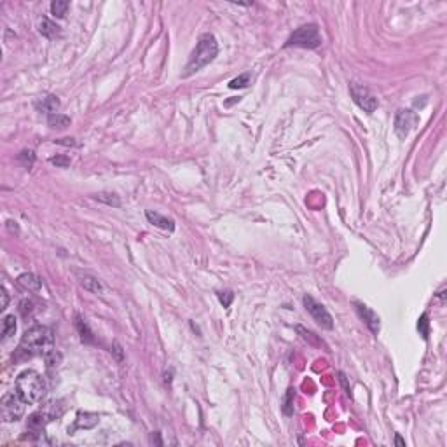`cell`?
I'll return each instance as SVG.
<instances>
[{
    "instance_id": "5b68a950",
    "label": "cell",
    "mask_w": 447,
    "mask_h": 447,
    "mask_svg": "<svg viewBox=\"0 0 447 447\" xmlns=\"http://www.w3.org/2000/svg\"><path fill=\"white\" fill-rule=\"evenodd\" d=\"M287 48L290 46H295V48H304V49H315L318 46H321V35L320 30L316 25H304V27H299L297 30L290 35V39L287 40Z\"/></svg>"
},
{
    "instance_id": "277c9868",
    "label": "cell",
    "mask_w": 447,
    "mask_h": 447,
    "mask_svg": "<svg viewBox=\"0 0 447 447\" xmlns=\"http://www.w3.org/2000/svg\"><path fill=\"white\" fill-rule=\"evenodd\" d=\"M25 405L27 402L19 397L16 390L5 393L0 400V416L4 423H16L25 414Z\"/></svg>"
},
{
    "instance_id": "6da1fadb",
    "label": "cell",
    "mask_w": 447,
    "mask_h": 447,
    "mask_svg": "<svg viewBox=\"0 0 447 447\" xmlns=\"http://www.w3.org/2000/svg\"><path fill=\"white\" fill-rule=\"evenodd\" d=\"M54 332L44 325H33L23 334L14 360H27L32 356H46L53 351Z\"/></svg>"
},
{
    "instance_id": "9a60e30c",
    "label": "cell",
    "mask_w": 447,
    "mask_h": 447,
    "mask_svg": "<svg viewBox=\"0 0 447 447\" xmlns=\"http://www.w3.org/2000/svg\"><path fill=\"white\" fill-rule=\"evenodd\" d=\"M16 329H18V325H16L14 315L4 316V321H2V341H7V339L13 337L14 334H16Z\"/></svg>"
},
{
    "instance_id": "ffe728a7",
    "label": "cell",
    "mask_w": 447,
    "mask_h": 447,
    "mask_svg": "<svg viewBox=\"0 0 447 447\" xmlns=\"http://www.w3.org/2000/svg\"><path fill=\"white\" fill-rule=\"evenodd\" d=\"M77 329H79L80 339H82L84 342H93V341H95V339H93L91 330L88 329V323H86L82 318H77Z\"/></svg>"
},
{
    "instance_id": "e0dca14e",
    "label": "cell",
    "mask_w": 447,
    "mask_h": 447,
    "mask_svg": "<svg viewBox=\"0 0 447 447\" xmlns=\"http://www.w3.org/2000/svg\"><path fill=\"white\" fill-rule=\"evenodd\" d=\"M294 399H295L294 388L287 390L285 397H283V402H281V411H283L285 416H292V414H294Z\"/></svg>"
},
{
    "instance_id": "4316f807",
    "label": "cell",
    "mask_w": 447,
    "mask_h": 447,
    "mask_svg": "<svg viewBox=\"0 0 447 447\" xmlns=\"http://www.w3.org/2000/svg\"><path fill=\"white\" fill-rule=\"evenodd\" d=\"M19 311H21V315L25 316V318L32 316V313H33V303H32V301H23V303L19 304Z\"/></svg>"
},
{
    "instance_id": "44dd1931",
    "label": "cell",
    "mask_w": 447,
    "mask_h": 447,
    "mask_svg": "<svg viewBox=\"0 0 447 447\" xmlns=\"http://www.w3.org/2000/svg\"><path fill=\"white\" fill-rule=\"evenodd\" d=\"M248 84H250V75L243 74V75H239V77H236V79L231 80V82H229V88L231 89H241V88H246Z\"/></svg>"
},
{
    "instance_id": "52a82bcc",
    "label": "cell",
    "mask_w": 447,
    "mask_h": 447,
    "mask_svg": "<svg viewBox=\"0 0 447 447\" xmlns=\"http://www.w3.org/2000/svg\"><path fill=\"white\" fill-rule=\"evenodd\" d=\"M350 93H351V98H353V101H355L356 105L364 110V112H367V114H372L374 110L377 109V98L374 96L372 93H370V89L365 88L364 84L351 82L350 84Z\"/></svg>"
},
{
    "instance_id": "7c38bea8",
    "label": "cell",
    "mask_w": 447,
    "mask_h": 447,
    "mask_svg": "<svg viewBox=\"0 0 447 447\" xmlns=\"http://www.w3.org/2000/svg\"><path fill=\"white\" fill-rule=\"evenodd\" d=\"M18 283H19V287H23V288L28 290V292H39V290L42 288V280H40L39 276H35V274H32V272L21 274V276L18 278Z\"/></svg>"
},
{
    "instance_id": "f1b7e54d",
    "label": "cell",
    "mask_w": 447,
    "mask_h": 447,
    "mask_svg": "<svg viewBox=\"0 0 447 447\" xmlns=\"http://www.w3.org/2000/svg\"><path fill=\"white\" fill-rule=\"evenodd\" d=\"M7 306H9V294H7L5 287H2V306H0V309H2V311H5V309H7Z\"/></svg>"
},
{
    "instance_id": "f546056e",
    "label": "cell",
    "mask_w": 447,
    "mask_h": 447,
    "mask_svg": "<svg viewBox=\"0 0 447 447\" xmlns=\"http://www.w3.org/2000/svg\"><path fill=\"white\" fill-rule=\"evenodd\" d=\"M58 145H66V147H74L75 145V140L74 138H62V140H54Z\"/></svg>"
},
{
    "instance_id": "30bf717a",
    "label": "cell",
    "mask_w": 447,
    "mask_h": 447,
    "mask_svg": "<svg viewBox=\"0 0 447 447\" xmlns=\"http://www.w3.org/2000/svg\"><path fill=\"white\" fill-rule=\"evenodd\" d=\"M145 217H147V220H149L152 225H156V227H159V229H164V231H173V229H175L173 219H168V217L158 213V211L149 210L145 213Z\"/></svg>"
},
{
    "instance_id": "8992f818",
    "label": "cell",
    "mask_w": 447,
    "mask_h": 447,
    "mask_svg": "<svg viewBox=\"0 0 447 447\" xmlns=\"http://www.w3.org/2000/svg\"><path fill=\"white\" fill-rule=\"evenodd\" d=\"M303 303H304V307L307 309V313L313 316V320L320 325L321 329H327V330L334 329L332 316H330V313L327 311V307H325L323 304H320L318 301H315L311 295H304Z\"/></svg>"
},
{
    "instance_id": "7402d4cb",
    "label": "cell",
    "mask_w": 447,
    "mask_h": 447,
    "mask_svg": "<svg viewBox=\"0 0 447 447\" xmlns=\"http://www.w3.org/2000/svg\"><path fill=\"white\" fill-rule=\"evenodd\" d=\"M98 199V201H101V203H107V205H112V206H121V199H119L115 194H105V192H101V194H96L95 196Z\"/></svg>"
},
{
    "instance_id": "7a4b0ae2",
    "label": "cell",
    "mask_w": 447,
    "mask_h": 447,
    "mask_svg": "<svg viewBox=\"0 0 447 447\" xmlns=\"http://www.w3.org/2000/svg\"><path fill=\"white\" fill-rule=\"evenodd\" d=\"M219 54V44H217V39H215L211 33H205V35L199 37L197 40L196 49L192 51L191 58H189L187 65L184 68V74L182 77H191L196 72L203 70L206 65H210L215 58Z\"/></svg>"
},
{
    "instance_id": "1f68e13d",
    "label": "cell",
    "mask_w": 447,
    "mask_h": 447,
    "mask_svg": "<svg viewBox=\"0 0 447 447\" xmlns=\"http://www.w3.org/2000/svg\"><path fill=\"white\" fill-rule=\"evenodd\" d=\"M395 444H397V446H402V447H405V442H403V440H402V437H400V435H395Z\"/></svg>"
},
{
    "instance_id": "5bb4252c",
    "label": "cell",
    "mask_w": 447,
    "mask_h": 447,
    "mask_svg": "<svg viewBox=\"0 0 447 447\" xmlns=\"http://www.w3.org/2000/svg\"><path fill=\"white\" fill-rule=\"evenodd\" d=\"M58 107H60V100H58L54 95H49V96H46V98H42L40 101H37V109L42 110V112H46L48 115L56 114Z\"/></svg>"
},
{
    "instance_id": "ac0fdd59",
    "label": "cell",
    "mask_w": 447,
    "mask_h": 447,
    "mask_svg": "<svg viewBox=\"0 0 447 447\" xmlns=\"http://www.w3.org/2000/svg\"><path fill=\"white\" fill-rule=\"evenodd\" d=\"M80 283H82V287L88 292H93V294H101L103 292V285L100 283V280H96V278L93 276H84L82 280H80Z\"/></svg>"
},
{
    "instance_id": "3957f363",
    "label": "cell",
    "mask_w": 447,
    "mask_h": 447,
    "mask_svg": "<svg viewBox=\"0 0 447 447\" xmlns=\"http://www.w3.org/2000/svg\"><path fill=\"white\" fill-rule=\"evenodd\" d=\"M14 390L18 391L28 405L39 403L46 395V383L44 377L35 370H23L14 383Z\"/></svg>"
},
{
    "instance_id": "cb8c5ba5",
    "label": "cell",
    "mask_w": 447,
    "mask_h": 447,
    "mask_svg": "<svg viewBox=\"0 0 447 447\" xmlns=\"http://www.w3.org/2000/svg\"><path fill=\"white\" fill-rule=\"evenodd\" d=\"M44 358H46V365H48V368H54V367H58V365H60L62 355H60L56 350H53L51 353H48Z\"/></svg>"
},
{
    "instance_id": "4fadbf2b",
    "label": "cell",
    "mask_w": 447,
    "mask_h": 447,
    "mask_svg": "<svg viewBox=\"0 0 447 447\" xmlns=\"http://www.w3.org/2000/svg\"><path fill=\"white\" fill-rule=\"evenodd\" d=\"M39 32H40V35L46 37V39H56V37H60V27L48 18L40 19Z\"/></svg>"
},
{
    "instance_id": "484cf974",
    "label": "cell",
    "mask_w": 447,
    "mask_h": 447,
    "mask_svg": "<svg viewBox=\"0 0 447 447\" xmlns=\"http://www.w3.org/2000/svg\"><path fill=\"white\" fill-rule=\"evenodd\" d=\"M428 315H423L419 318V321H417V330H419V334L423 335V339L428 337Z\"/></svg>"
},
{
    "instance_id": "4dcf8cb0",
    "label": "cell",
    "mask_w": 447,
    "mask_h": 447,
    "mask_svg": "<svg viewBox=\"0 0 447 447\" xmlns=\"http://www.w3.org/2000/svg\"><path fill=\"white\" fill-rule=\"evenodd\" d=\"M150 440H152V442H156L158 446H161V444H162V442H161V438H159V433H158V431H156V433H152Z\"/></svg>"
},
{
    "instance_id": "ba28073f",
    "label": "cell",
    "mask_w": 447,
    "mask_h": 447,
    "mask_svg": "<svg viewBox=\"0 0 447 447\" xmlns=\"http://www.w3.org/2000/svg\"><path fill=\"white\" fill-rule=\"evenodd\" d=\"M419 123V115L411 109H402L395 115V133L399 138H405Z\"/></svg>"
},
{
    "instance_id": "2e32d148",
    "label": "cell",
    "mask_w": 447,
    "mask_h": 447,
    "mask_svg": "<svg viewBox=\"0 0 447 447\" xmlns=\"http://www.w3.org/2000/svg\"><path fill=\"white\" fill-rule=\"evenodd\" d=\"M48 124L53 129H65V128L70 126V117H66V115L63 114H51L48 115Z\"/></svg>"
},
{
    "instance_id": "d4e9b609",
    "label": "cell",
    "mask_w": 447,
    "mask_h": 447,
    "mask_svg": "<svg viewBox=\"0 0 447 447\" xmlns=\"http://www.w3.org/2000/svg\"><path fill=\"white\" fill-rule=\"evenodd\" d=\"M51 164H54L56 168H66L70 166V158L68 156H54V158L49 159Z\"/></svg>"
},
{
    "instance_id": "8fae6325",
    "label": "cell",
    "mask_w": 447,
    "mask_h": 447,
    "mask_svg": "<svg viewBox=\"0 0 447 447\" xmlns=\"http://www.w3.org/2000/svg\"><path fill=\"white\" fill-rule=\"evenodd\" d=\"M98 423H100V417H98V414H95V412H77V419H75V425H74V430L77 428H84V430H89L93 428V426H96Z\"/></svg>"
},
{
    "instance_id": "d6986e66",
    "label": "cell",
    "mask_w": 447,
    "mask_h": 447,
    "mask_svg": "<svg viewBox=\"0 0 447 447\" xmlns=\"http://www.w3.org/2000/svg\"><path fill=\"white\" fill-rule=\"evenodd\" d=\"M68 7H70V4L65 2V0H54L53 4H51V13H53L56 18H65Z\"/></svg>"
},
{
    "instance_id": "9c48e42d",
    "label": "cell",
    "mask_w": 447,
    "mask_h": 447,
    "mask_svg": "<svg viewBox=\"0 0 447 447\" xmlns=\"http://www.w3.org/2000/svg\"><path fill=\"white\" fill-rule=\"evenodd\" d=\"M355 306H356V311H358L360 318L365 321V325L370 329V332L372 334L379 332V316H377L370 307H367L365 304H362V303H355Z\"/></svg>"
},
{
    "instance_id": "603a6c76",
    "label": "cell",
    "mask_w": 447,
    "mask_h": 447,
    "mask_svg": "<svg viewBox=\"0 0 447 447\" xmlns=\"http://www.w3.org/2000/svg\"><path fill=\"white\" fill-rule=\"evenodd\" d=\"M18 159L23 162V166L25 168H32L33 166V162H35V154H33V150H23V152L19 154Z\"/></svg>"
},
{
    "instance_id": "83f0119b",
    "label": "cell",
    "mask_w": 447,
    "mask_h": 447,
    "mask_svg": "<svg viewBox=\"0 0 447 447\" xmlns=\"http://www.w3.org/2000/svg\"><path fill=\"white\" fill-rule=\"evenodd\" d=\"M233 299H234V294H233V292H220V294H219V301H220V304H222L224 307H229V306H231V303H233Z\"/></svg>"
}]
</instances>
